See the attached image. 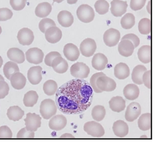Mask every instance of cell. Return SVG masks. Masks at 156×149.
Wrapping results in <instances>:
<instances>
[{
  "label": "cell",
  "instance_id": "obj_1",
  "mask_svg": "<svg viewBox=\"0 0 156 149\" xmlns=\"http://www.w3.org/2000/svg\"><path fill=\"white\" fill-rule=\"evenodd\" d=\"M93 90L84 79H74L63 84L55 93V103L61 112L79 114L90 107Z\"/></svg>",
  "mask_w": 156,
  "mask_h": 149
},
{
  "label": "cell",
  "instance_id": "obj_2",
  "mask_svg": "<svg viewBox=\"0 0 156 149\" xmlns=\"http://www.w3.org/2000/svg\"><path fill=\"white\" fill-rule=\"evenodd\" d=\"M57 107L55 102L51 99H45L40 105V113L43 118L49 119L57 113Z\"/></svg>",
  "mask_w": 156,
  "mask_h": 149
},
{
  "label": "cell",
  "instance_id": "obj_3",
  "mask_svg": "<svg viewBox=\"0 0 156 149\" xmlns=\"http://www.w3.org/2000/svg\"><path fill=\"white\" fill-rule=\"evenodd\" d=\"M78 19L85 23H89L95 18V12L93 8L88 5L83 4L79 6L76 10Z\"/></svg>",
  "mask_w": 156,
  "mask_h": 149
},
{
  "label": "cell",
  "instance_id": "obj_4",
  "mask_svg": "<svg viewBox=\"0 0 156 149\" xmlns=\"http://www.w3.org/2000/svg\"><path fill=\"white\" fill-rule=\"evenodd\" d=\"M70 74L77 79H85L90 74V69L85 63L78 62L73 64L70 68Z\"/></svg>",
  "mask_w": 156,
  "mask_h": 149
},
{
  "label": "cell",
  "instance_id": "obj_5",
  "mask_svg": "<svg viewBox=\"0 0 156 149\" xmlns=\"http://www.w3.org/2000/svg\"><path fill=\"white\" fill-rule=\"evenodd\" d=\"M84 131L94 137H102L105 134V130L102 125L95 121L87 122L84 125Z\"/></svg>",
  "mask_w": 156,
  "mask_h": 149
},
{
  "label": "cell",
  "instance_id": "obj_6",
  "mask_svg": "<svg viewBox=\"0 0 156 149\" xmlns=\"http://www.w3.org/2000/svg\"><path fill=\"white\" fill-rule=\"evenodd\" d=\"M121 35L120 32L114 28L107 30L104 34L103 40L106 46L113 47L118 44L120 41Z\"/></svg>",
  "mask_w": 156,
  "mask_h": 149
},
{
  "label": "cell",
  "instance_id": "obj_7",
  "mask_svg": "<svg viewBox=\"0 0 156 149\" xmlns=\"http://www.w3.org/2000/svg\"><path fill=\"white\" fill-rule=\"evenodd\" d=\"M96 85L100 90L102 92H111L116 88V84L113 79L107 76L99 77L96 80Z\"/></svg>",
  "mask_w": 156,
  "mask_h": 149
},
{
  "label": "cell",
  "instance_id": "obj_8",
  "mask_svg": "<svg viewBox=\"0 0 156 149\" xmlns=\"http://www.w3.org/2000/svg\"><path fill=\"white\" fill-rule=\"evenodd\" d=\"M96 43L94 39L91 38H87L84 39L80 45V51L81 54L85 57L93 56L96 51Z\"/></svg>",
  "mask_w": 156,
  "mask_h": 149
},
{
  "label": "cell",
  "instance_id": "obj_9",
  "mask_svg": "<svg viewBox=\"0 0 156 149\" xmlns=\"http://www.w3.org/2000/svg\"><path fill=\"white\" fill-rule=\"evenodd\" d=\"M41 116L36 113H28L24 119L26 128L28 130L36 131L41 126Z\"/></svg>",
  "mask_w": 156,
  "mask_h": 149
},
{
  "label": "cell",
  "instance_id": "obj_10",
  "mask_svg": "<svg viewBox=\"0 0 156 149\" xmlns=\"http://www.w3.org/2000/svg\"><path fill=\"white\" fill-rule=\"evenodd\" d=\"M25 56L28 63L38 65L43 61L44 53L39 48H30L26 51Z\"/></svg>",
  "mask_w": 156,
  "mask_h": 149
},
{
  "label": "cell",
  "instance_id": "obj_11",
  "mask_svg": "<svg viewBox=\"0 0 156 149\" xmlns=\"http://www.w3.org/2000/svg\"><path fill=\"white\" fill-rule=\"evenodd\" d=\"M34 39L33 32L28 28H23L18 31L17 39L20 44L28 46L30 45Z\"/></svg>",
  "mask_w": 156,
  "mask_h": 149
},
{
  "label": "cell",
  "instance_id": "obj_12",
  "mask_svg": "<svg viewBox=\"0 0 156 149\" xmlns=\"http://www.w3.org/2000/svg\"><path fill=\"white\" fill-rule=\"evenodd\" d=\"M141 113L140 104L137 102H132L127 106L125 112V119L128 122H133L137 119Z\"/></svg>",
  "mask_w": 156,
  "mask_h": 149
},
{
  "label": "cell",
  "instance_id": "obj_13",
  "mask_svg": "<svg viewBox=\"0 0 156 149\" xmlns=\"http://www.w3.org/2000/svg\"><path fill=\"white\" fill-rule=\"evenodd\" d=\"M127 3L126 1L121 0H112L111 2L110 8L111 13L115 17H121L127 11Z\"/></svg>",
  "mask_w": 156,
  "mask_h": 149
},
{
  "label": "cell",
  "instance_id": "obj_14",
  "mask_svg": "<svg viewBox=\"0 0 156 149\" xmlns=\"http://www.w3.org/2000/svg\"><path fill=\"white\" fill-rule=\"evenodd\" d=\"M42 68L40 66L31 67L27 72V78L33 85L39 84L42 80Z\"/></svg>",
  "mask_w": 156,
  "mask_h": 149
},
{
  "label": "cell",
  "instance_id": "obj_15",
  "mask_svg": "<svg viewBox=\"0 0 156 149\" xmlns=\"http://www.w3.org/2000/svg\"><path fill=\"white\" fill-rule=\"evenodd\" d=\"M66 118L63 115L59 114L51 117L49 122V127L53 130L59 131L66 126Z\"/></svg>",
  "mask_w": 156,
  "mask_h": 149
},
{
  "label": "cell",
  "instance_id": "obj_16",
  "mask_svg": "<svg viewBox=\"0 0 156 149\" xmlns=\"http://www.w3.org/2000/svg\"><path fill=\"white\" fill-rule=\"evenodd\" d=\"M44 34L45 39L51 44H55L59 42L62 37L61 30L57 27L49 28L46 30Z\"/></svg>",
  "mask_w": 156,
  "mask_h": 149
},
{
  "label": "cell",
  "instance_id": "obj_17",
  "mask_svg": "<svg viewBox=\"0 0 156 149\" xmlns=\"http://www.w3.org/2000/svg\"><path fill=\"white\" fill-rule=\"evenodd\" d=\"M63 53L68 60L70 61H75L79 57L80 51L75 45L73 43H68L64 46Z\"/></svg>",
  "mask_w": 156,
  "mask_h": 149
},
{
  "label": "cell",
  "instance_id": "obj_18",
  "mask_svg": "<svg viewBox=\"0 0 156 149\" xmlns=\"http://www.w3.org/2000/svg\"><path fill=\"white\" fill-rule=\"evenodd\" d=\"M134 46L132 42L129 40H121L118 45V50L121 56L129 57L134 51Z\"/></svg>",
  "mask_w": 156,
  "mask_h": 149
},
{
  "label": "cell",
  "instance_id": "obj_19",
  "mask_svg": "<svg viewBox=\"0 0 156 149\" xmlns=\"http://www.w3.org/2000/svg\"><path fill=\"white\" fill-rule=\"evenodd\" d=\"M108 64V59L104 54L97 53L95 54L91 61L93 68L98 71H102L105 69Z\"/></svg>",
  "mask_w": 156,
  "mask_h": 149
},
{
  "label": "cell",
  "instance_id": "obj_20",
  "mask_svg": "<svg viewBox=\"0 0 156 149\" xmlns=\"http://www.w3.org/2000/svg\"><path fill=\"white\" fill-rule=\"evenodd\" d=\"M112 130L115 135L119 137H126L129 133V126L125 122L121 120L116 121L113 124Z\"/></svg>",
  "mask_w": 156,
  "mask_h": 149
},
{
  "label": "cell",
  "instance_id": "obj_21",
  "mask_svg": "<svg viewBox=\"0 0 156 149\" xmlns=\"http://www.w3.org/2000/svg\"><path fill=\"white\" fill-rule=\"evenodd\" d=\"M51 67L55 72L62 74L67 71L68 69V63L62 56L57 57L53 60Z\"/></svg>",
  "mask_w": 156,
  "mask_h": 149
},
{
  "label": "cell",
  "instance_id": "obj_22",
  "mask_svg": "<svg viewBox=\"0 0 156 149\" xmlns=\"http://www.w3.org/2000/svg\"><path fill=\"white\" fill-rule=\"evenodd\" d=\"M12 86L17 90L23 89L26 84V78L21 72H18L12 74L9 78Z\"/></svg>",
  "mask_w": 156,
  "mask_h": 149
},
{
  "label": "cell",
  "instance_id": "obj_23",
  "mask_svg": "<svg viewBox=\"0 0 156 149\" xmlns=\"http://www.w3.org/2000/svg\"><path fill=\"white\" fill-rule=\"evenodd\" d=\"M7 55L11 61L16 64H22L25 61V55L23 51L17 48L9 49Z\"/></svg>",
  "mask_w": 156,
  "mask_h": 149
},
{
  "label": "cell",
  "instance_id": "obj_24",
  "mask_svg": "<svg viewBox=\"0 0 156 149\" xmlns=\"http://www.w3.org/2000/svg\"><path fill=\"white\" fill-rule=\"evenodd\" d=\"M58 21L59 23L63 27H70L74 22V17L70 12L64 10L60 11L57 16Z\"/></svg>",
  "mask_w": 156,
  "mask_h": 149
},
{
  "label": "cell",
  "instance_id": "obj_25",
  "mask_svg": "<svg viewBox=\"0 0 156 149\" xmlns=\"http://www.w3.org/2000/svg\"><path fill=\"white\" fill-rule=\"evenodd\" d=\"M140 89L135 84H128L123 88V95L126 99L130 101H134L140 95Z\"/></svg>",
  "mask_w": 156,
  "mask_h": 149
},
{
  "label": "cell",
  "instance_id": "obj_26",
  "mask_svg": "<svg viewBox=\"0 0 156 149\" xmlns=\"http://www.w3.org/2000/svg\"><path fill=\"white\" fill-rule=\"evenodd\" d=\"M109 106L113 112L119 113L125 109L126 102L122 97L116 96L110 100Z\"/></svg>",
  "mask_w": 156,
  "mask_h": 149
},
{
  "label": "cell",
  "instance_id": "obj_27",
  "mask_svg": "<svg viewBox=\"0 0 156 149\" xmlns=\"http://www.w3.org/2000/svg\"><path fill=\"white\" fill-rule=\"evenodd\" d=\"M129 68L125 63H120L115 66L114 74L119 80H125L129 76Z\"/></svg>",
  "mask_w": 156,
  "mask_h": 149
},
{
  "label": "cell",
  "instance_id": "obj_28",
  "mask_svg": "<svg viewBox=\"0 0 156 149\" xmlns=\"http://www.w3.org/2000/svg\"><path fill=\"white\" fill-rule=\"evenodd\" d=\"M51 5L47 2H44L37 6L35 9V14L39 18H45L51 13Z\"/></svg>",
  "mask_w": 156,
  "mask_h": 149
},
{
  "label": "cell",
  "instance_id": "obj_29",
  "mask_svg": "<svg viewBox=\"0 0 156 149\" xmlns=\"http://www.w3.org/2000/svg\"><path fill=\"white\" fill-rule=\"evenodd\" d=\"M147 70L146 68L142 65H138L134 68L131 75L132 81L134 82V84L139 85L143 84L142 76Z\"/></svg>",
  "mask_w": 156,
  "mask_h": 149
},
{
  "label": "cell",
  "instance_id": "obj_30",
  "mask_svg": "<svg viewBox=\"0 0 156 149\" xmlns=\"http://www.w3.org/2000/svg\"><path fill=\"white\" fill-rule=\"evenodd\" d=\"M139 60L144 64H148L151 60V47L150 45H144L139 49L137 53Z\"/></svg>",
  "mask_w": 156,
  "mask_h": 149
},
{
  "label": "cell",
  "instance_id": "obj_31",
  "mask_svg": "<svg viewBox=\"0 0 156 149\" xmlns=\"http://www.w3.org/2000/svg\"><path fill=\"white\" fill-rule=\"evenodd\" d=\"M24 114V111L17 106L10 107L7 112V116L9 119L15 122L22 119Z\"/></svg>",
  "mask_w": 156,
  "mask_h": 149
},
{
  "label": "cell",
  "instance_id": "obj_32",
  "mask_svg": "<svg viewBox=\"0 0 156 149\" xmlns=\"http://www.w3.org/2000/svg\"><path fill=\"white\" fill-rule=\"evenodd\" d=\"M138 126L142 131H147L151 128V114L150 113L142 114L138 120Z\"/></svg>",
  "mask_w": 156,
  "mask_h": 149
},
{
  "label": "cell",
  "instance_id": "obj_33",
  "mask_svg": "<svg viewBox=\"0 0 156 149\" xmlns=\"http://www.w3.org/2000/svg\"><path fill=\"white\" fill-rule=\"evenodd\" d=\"M38 100V95L35 91H30L24 95L23 103L27 107H32Z\"/></svg>",
  "mask_w": 156,
  "mask_h": 149
},
{
  "label": "cell",
  "instance_id": "obj_34",
  "mask_svg": "<svg viewBox=\"0 0 156 149\" xmlns=\"http://www.w3.org/2000/svg\"><path fill=\"white\" fill-rule=\"evenodd\" d=\"M3 74L8 80H9L12 74L20 72V69L16 63L12 61H8L3 66Z\"/></svg>",
  "mask_w": 156,
  "mask_h": 149
},
{
  "label": "cell",
  "instance_id": "obj_35",
  "mask_svg": "<svg viewBox=\"0 0 156 149\" xmlns=\"http://www.w3.org/2000/svg\"><path fill=\"white\" fill-rule=\"evenodd\" d=\"M135 24V17L132 13H126L121 19V25L123 29H129L132 28Z\"/></svg>",
  "mask_w": 156,
  "mask_h": 149
},
{
  "label": "cell",
  "instance_id": "obj_36",
  "mask_svg": "<svg viewBox=\"0 0 156 149\" xmlns=\"http://www.w3.org/2000/svg\"><path fill=\"white\" fill-rule=\"evenodd\" d=\"M106 110L104 106L98 105L93 108L91 112V116L93 119L96 122L102 121L105 118Z\"/></svg>",
  "mask_w": 156,
  "mask_h": 149
},
{
  "label": "cell",
  "instance_id": "obj_37",
  "mask_svg": "<svg viewBox=\"0 0 156 149\" xmlns=\"http://www.w3.org/2000/svg\"><path fill=\"white\" fill-rule=\"evenodd\" d=\"M138 30L143 35H148L151 31V22L149 18H143L138 23Z\"/></svg>",
  "mask_w": 156,
  "mask_h": 149
},
{
  "label": "cell",
  "instance_id": "obj_38",
  "mask_svg": "<svg viewBox=\"0 0 156 149\" xmlns=\"http://www.w3.org/2000/svg\"><path fill=\"white\" fill-rule=\"evenodd\" d=\"M43 88L44 92L48 95H54L58 89L57 82L52 80H49L45 82L43 85Z\"/></svg>",
  "mask_w": 156,
  "mask_h": 149
},
{
  "label": "cell",
  "instance_id": "obj_39",
  "mask_svg": "<svg viewBox=\"0 0 156 149\" xmlns=\"http://www.w3.org/2000/svg\"><path fill=\"white\" fill-rule=\"evenodd\" d=\"M109 6V4L106 0H98L94 5L96 12L101 15H105L108 12Z\"/></svg>",
  "mask_w": 156,
  "mask_h": 149
},
{
  "label": "cell",
  "instance_id": "obj_40",
  "mask_svg": "<svg viewBox=\"0 0 156 149\" xmlns=\"http://www.w3.org/2000/svg\"><path fill=\"white\" fill-rule=\"evenodd\" d=\"M51 27H56V24L50 18H44L39 22V29L43 33H45L46 30Z\"/></svg>",
  "mask_w": 156,
  "mask_h": 149
},
{
  "label": "cell",
  "instance_id": "obj_41",
  "mask_svg": "<svg viewBox=\"0 0 156 149\" xmlns=\"http://www.w3.org/2000/svg\"><path fill=\"white\" fill-rule=\"evenodd\" d=\"M106 74L103 73L102 72H99L98 73H95L93 75H92V76L90 78V86L92 88V89L94 91L95 93H102V91L98 88V87H97L96 85V80L97 79L102 76H105Z\"/></svg>",
  "mask_w": 156,
  "mask_h": 149
},
{
  "label": "cell",
  "instance_id": "obj_42",
  "mask_svg": "<svg viewBox=\"0 0 156 149\" xmlns=\"http://www.w3.org/2000/svg\"><path fill=\"white\" fill-rule=\"evenodd\" d=\"M9 3L14 10L21 11L24 9L27 3V0H9Z\"/></svg>",
  "mask_w": 156,
  "mask_h": 149
},
{
  "label": "cell",
  "instance_id": "obj_43",
  "mask_svg": "<svg viewBox=\"0 0 156 149\" xmlns=\"http://www.w3.org/2000/svg\"><path fill=\"white\" fill-rule=\"evenodd\" d=\"M17 137L18 139H33L34 137V133L28 130L26 128H23L18 131Z\"/></svg>",
  "mask_w": 156,
  "mask_h": 149
},
{
  "label": "cell",
  "instance_id": "obj_44",
  "mask_svg": "<svg viewBox=\"0 0 156 149\" xmlns=\"http://www.w3.org/2000/svg\"><path fill=\"white\" fill-rule=\"evenodd\" d=\"M13 16V12L8 8L0 9V21L9 20Z\"/></svg>",
  "mask_w": 156,
  "mask_h": 149
},
{
  "label": "cell",
  "instance_id": "obj_45",
  "mask_svg": "<svg viewBox=\"0 0 156 149\" xmlns=\"http://www.w3.org/2000/svg\"><path fill=\"white\" fill-rule=\"evenodd\" d=\"M12 132L9 126L3 125L0 127V139H11Z\"/></svg>",
  "mask_w": 156,
  "mask_h": 149
},
{
  "label": "cell",
  "instance_id": "obj_46",
  "mask_svg": "<svg viewBox=\"0 0 156 149\" xmlns=\"http://www.w3.org/2000/svg\"><path fill=\"white\" fill-rule=\"evenodd\" d=\"M9 87L8 84L4 80H0V99H3L8 95Z\"/></svg>",
  "mask_w": 156,
  "mask_h": 149
},
{
  "label": "cell",
  "instance_id": "obj_47",
  "mask_svg": "<svg viewBox=\"0 0 156 149\" xmlns=\"http://www.w3.org/2000/svg\"><path fill=\"white\" fill-rule=\"evenodd\" d=\"M125 39L129 40V41L132 42L135 48H137L140 43V40L139 39V38L137 36L133 33L127 34L125 36H123L121 40H125Z\"/></svg>",
  "mask_w": 156,
  "mask_h": 149
},
{
  "label": "cell",
  "instance_id": "obj_48",
  "mask_svg": "<svg viewBox=\"0 0 156 149\" xmlns=\"http://www.w3.org/2000/svg\"><path fill=\"white\" fill-rule=\"evenodd\" d=\"M146 0H131L130 8L133 11H138L142 9L146 3Z\"/></svg>",
  "mask_w": 156,
  "mask_h": 149
},
{
  "label": "cell",
  "instance_id": "obj_49",
  "mask_svg": "<svg viewBox=\"0 0 156 149\" xmlns=\"http://www.w3.org/2000/svg\"><path fill=\"white\" fill-rule=\"evenodd\" d=\"M60 56H61V54L57 51H51L49 53L45 56V59H44V63L45 65L49 67H51V63L54 58H55L56 57H60Z\"/></svg>",
  "mask_w": 156,
  "mask_h": 149
},
{
  "label": "cell",
  "instance_id": "obj_50",
  "mask_svg": "<svg viewBox=\"0 0 156 149\" xmlns=\"http://www.w3.org/2000/svg\"><path fill=\"white\" fill-rule=\"evenodd\" d=\"M142 81L143 84L144 86L148 88V89H151V71L148 70L144 72L143 76H142Z\"/></svg>",
  "mask_w": 156,
  "mask_h": 149
},
{
  "label": "cell",
  "instance_id": "obj_51",
  "mask_svg": "<svg viewBox=\"0 0 156 149\" xmlns=\"http://www.w3.org/2000/svg\"><path fill=\"white\" fill-rule=\"evenodd\" d=\"M60 138L61 139H74V138H75V137L71 134L66 133V134H64L62 135H61Z\"/></svg>",
  "mask_w": 156,
  "mask_h": 149
},
{
  "label": "cell",
  "instance_id": "obj_52",
  "mask_svg": "<svg viewBox=\"0 0 156 149\" xmlns=\"http://www.w3.org/2000/svg\"><path fill=\"white\" fill-rule=\"evenodd\" d=\"M147 11L148 13L151 15V1H149L147 6Z\"/></svg>",
  "mask_w": 156,
  "mask_h": 149
},
{
  "label": "cell",
  "instance_id": "obj_53",
  "mask_svg": "<svg viewBox=\"0 0 156 149\" xmlns=\"http://www.w3.org/2000/svg\"><path fill=\"white\" fill-rule=\"evenodd\" d=\"M67 1V3L69 5H73L75 4L78 2V0H66Z\"/></svg>",
  "mask_w": 156,
  "mask_h": 149
},
{
  "label": "cell",
  "instance_id": "obj_54",
  "mask_svg": "<svg viewBox=\"0 0 156 149\" xmlns=\"http://www.w3.org/2000/svg\"><path fill=\"white\" fill-rule=\"evenodd\" d=\"M2 64H3V59H2V57L0 56V68L2 66Z\"/></svg>",
  "mask_w": 156,
  "mask_h": 149
},
{
  "label": "cell",
  "instance_id": "obj_55",
  "mask_svg": "<svg viewBox=\"0 0 156 149\" xmlns=\"http://www.w3.org/2000/svg\"><path fill=\"white\" fill-rule=\"evenodd\" d=\"M64 0H53L54 2H57V3H61L62 2H63Z\"/></svg>",
  "mask_w": 156,
  "mask_h": 149
},
{
  "label": "cell",
  "instance_id": "obj_56",
  "mask_svg": "<svg viewBox=\"0 0 156 149\" xmlns=\"http://www.w3.org/2000/svg\"><path fill=\"white\" fill-rule=\"evenodd\" d=\"M0 80H4V78L2 75L0 74Z\"/></svg>",
  "mask_w": 156,
  "mask_h": 149
},
{
  "label": "cell",
  "instance_id": "obj_57",
  "mask_svg": "<svg viewBox=\"0 0 156 149\" xmlns=\"http://www.w3.org/2000/svg\"><path fill=\"white\" fill-rule=\"evenodd\" d=\"M1 33H2V28L0 26V35Z\"/></svg>",
  "mask_w": 156,
  "mask_h": 149
}]
</instances>
